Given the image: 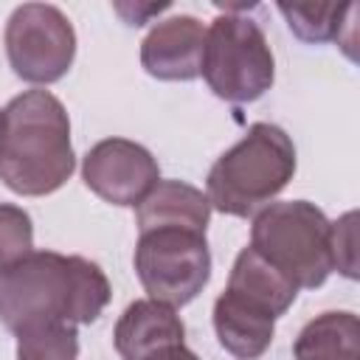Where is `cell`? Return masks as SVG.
Segmentation results:
<instances>
[{
	"mask_svg": "<svg viewBox=\"0 0 360 360\" xmlns=\"http://www.w3.org/2000/svg\"><path fill=\"white\" fill-rule=\"evenodd\" d=\"M110 295V281L96 262L34 250L0 273V321L11 332L42 321L93 323Z\"/></svg>",
	"mask_w": 360,
	"mask_h": 360,
	"instance_id": "6da1fadb",
	"label": "cell"
},
{
	"mask_svg": "<svg viewBox=\"0 0 360 360\" xmlns=\"http://www.w3.org/2000/svg\"><path fill=\"white\" fill-rule=\"evenodd\" d=\"M76 169L70 118L48 90H25L0 110V180L22 197H45Z\"/></svg>",
	"mask_w": 360,
	"mask_h": 360,
	"instance_id": "7a4b0ae2",
	"label": "cell"
},
{
	"mask_svg": "<svg viewBox=\"0 0 360 360\" xmlns=\"http://www.w3.org/2000/svg\"><path fill=\"white\" fill-rule=\"evenodd\" d=\"M295 174L292 138L267 121L248 127L242 141L217 158L205 180L211 208L228 217H256L267 208Z\"/></svg>",
	"mask_w": 360,
	"mask_h": 360,
	"instance_id": "3957f363",
	"label": "cell"
},
{
	"mask_svg": "<svg viewBox=\"0 0 360 360\" xmlns=\"http://www.w3.org/2000/svg\"><path fill=\"white\" fill-rule=\"evenodd\" d=\"M329 225L332 222L315 202H270L253 217L250 248L298 290H315L332 273Z\"/></svg>",
	"mask_w": 360,
	"mask_h": 360,
	"instance_id": "277c9868",
	"label": "cell"
},
{
	"mask_svg": "<svg viewBox=\"0 0 360 360\" xmlns=\"http://www.w3.org/2000/svg\"><path fill=\"white\" fill-rule=\"evenodd\" d=\"M200 76L211 93L231 104H250L262 98L276 79L273 51L256 20L225 11L205 28Z\"/></svg>",
	"mask_w": 360,
	"mask_h": 360,
	"instance_id": "5b68a950",
	"label": "cell"
},
{
	"mask_svg": "<svg viewBox=\"0 0 360 360\" xmlns=\"http://www.w3.org/2000/svg\"><path fill=\"white\" fill-rule=\"evenodd\" d=\"M135 273L152 301L186 307L211 278V250L205 233L186 228L143 231L135 245Z\"/></svg>",
	"mask_w": 360,
	"mask_h": 360,
	"instance_id": "8992f818",
	"label": "cell"
},
{
	"mask_svg": "<svg viewBox=\"0 0 360 360\" xmlns=\"http://www.w3.org/2000/svg\"><path fill=\"white\" fill-rule=\"evenodd\" d=\"M3 42L11 70L31 84L59 82L76 56V31L70 20L48 3L17 6L6 22Z\"/></svg>",
	"mask_w": 360,
	"mask_h": 360,
	"instance_id": "52a82bcc",
	"label": "cell"
},
{
	"mask_svg": "<svg viewBox=\"0 0 360 360\" xmlns=\"http://www.w3.org/2000/svg\"><path fill=\"white\" fill-rule=\"evenodd\" d=\"M82 177L101 200L135 208L160 180V169L146 146L127 138H104L87 149Z\"/></svg>",
	"mask_w": 360,
	"mask_h": 360,
	"instance_id": "ba28073f",
	"label": "cell"
},
{
	"mask_svg": "<svg viewBox=\"0 0 360 360\" xmlns=\"http://www.w3.org/2000/svg\"><path fill=\"white\" fill-rule=\"evenodd\" d=\"M205 25L191 14H177L152 25L141 42V65L160 82H191L202 70Z\"/></svg>",
	"mask_w": 360,
	"mask_h": 360,
	"instance_id": "9c48e42d",
	"label": "cell"
},
{
	"mask_svg": "<svg viewBox=\"0 0 360 360\" xmlns=\"http://www.w3.org/2000/svg\"><path fill=\"white\" fill-rule=\"evenodd\" d=\"M183 338L186 326L174 307L152 298L132 301L112 329V343L121 360H152L169 346L183 343Z\"/></svg>",
	"mask_w": 360,
	"mask_h": 360,
	"instance_id": "30bf717a",
	"label": "cell"
},
{
	"mask_svg": "<svg viewBox=\"0 0 360 360\" xmlns=\"http://www.w3.org/2000/svg\"><path fill=\"white\" fill-rule=\"evenodd\" d=\"M214 332L219 346L236 360H259L273 343L276 318L267 309L225 290L214 301Z\"/></svg>",
	"mask_w": 360,
	"mask_h": 360,
	"instance_id": "8fae6325",
	"label": "cell"
},
{
	"mask_svg": "<svg viewBox=\"0 0 360 360\" xmlns=\"http://www.w3.org/2000/svg\"><path fill=\"white\" fill-rule=\"evenodd\" d=\"M208 219V197L197 186L183 180H158L155 188L135 205V222L141 233L155 228H186L205 233Z\"/></svg>",
	"mask_w": 360,
	"mask_h": 360,
	"instance_id": "7c38bea8",
	"label": "cell"
},
{
	"mask_svg": "<svg viewBox=\"0 0 360 360\" xmlns=\"http://www.w3.org/2000/svg\"><path fill=\"white\" fill-rule=\"evenodd\" d=\"M225 290H231V292L242 295L245 301L267 309L273 318L284 315L298 295V287L281 270H276L270 262H264L250 245L242 248L239 256L233 259Z\"/></svg>",
	"mask_w": 360,
	"mask_h": 360,
	"instance_id": "4fadbf2b",
	"label": "cell"
},
{
	"mask_svg": "<svg viewBox=\"0 0 360 360\" xmlns=\"http://www.w3.org/2000/svg\"><path fill=\"white\" fill-rule=\"evenodd\" d=\"M295 360H360V323L354 312H321L292 343Z\"/></svg>",
	"mask_w": 360,
	"mask_h": 360,
	"instance_id": "5bb4252c",
	"label": "cell"
},
{
	"mask_svg": "<svg viewBox=\"0 0 360 360\" xmlns=\"http://www.w3.org/2000/svg\"><path fill=\"white\" fill-rule=\"evenodd\" d=\"M290 31L301 42H329L340 39V28L349 25V17L357 11L354 3H278Z\"/></svg>",
	"mask_w": 360,
	"mask_h": 360,
	"instance_id": "9a60e30c",
	"label": "cell"
},
{
	"mask_svg": "<svg viewBox=\"0 0 360 360\" xmlns=\"http://www.w3.org/2000/svg\"><path fill=\"white\" fill-rule=\"evenodd\" d=\"M17 360H76L79 332L68 321H42L14 332Z\"/></svg>",
	"mask_w": 360,
	"mask_h": 360,
	"instance_id": "2e32d148",
	"label": "cell"
},
{
	"mask_svg": "<svg viewBox=\"0 0 360 360\" xmlns=\"http://www.w3.org/2000/svg\"><path fill=\"white\" fill-rule=\"evenodd\" d=\"M34 253V225L28 211L11 202H0V273Z\"/></svg>",
	"mask_w": 360,
	"mask_h": 360,
	"instance_id": "e0dca14e",
	"label": "cell"
},
{
	"mask_svg": "<svg viewBox=\"0 0 360 360\" xmlns=\"http://www.w3.org/2000/svg\"><path fill=\"white\" fill-rule=\"evenodd\" d=\"M329 253L332 270H340L346 278H357V214L349 211L329 225Z\"/></svg>",
	"mask_w": 360,
	"mask_h": 360,
	"instance_id": "ac0fdd59",
	"label": "cell"
},
{
	"mask_svg": "<svg viewBox=\"0 0 360 360\" xmlns=\"http://www.w3.org/2000/svg\"><path fill=\"white\" fill-rule=\"evenodd\" d=\"M152 360H200L186 343H177V346H169L166 352H160L158 357H152Z\"/></svg>",
	"mask_w": 360,
	"mask_h": 360,
	"instance_id": "d6986e66",
	"label": "cell"
}]
</instances>
